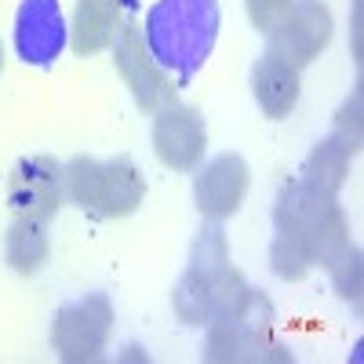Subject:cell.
Returning a JSON list of instances; mask_svg holds the SVG:
<instances>
[{"label":"cell","mask_w":364,"mask_h":364,"mask_svg":"<svg viewBox=\"0 0 364 364\" xmlns=\"http://www.w3.org/2000/svg\"><path fill=\"white\" fill-rule=\"evenodd\" d=\"M146 48L154 63L190 84L219 37V0H157L146 15Z\"/></svg>","instance_id":"6da1fadb"},{"label":"cell","mask_w":364,"mask_h":364,"mask_svg":"<svg viewBox=\"0 0 364 364\" xmlns=\"http://www.w3.org/2000/svg\"><path fill=\"white\" fill-rule=\"evenodd\" d=\"M248 295L245 277L230 266V248L223 230H204V237L193 245L190 266L175 284V314L186 324H211L219 317H230Z\"/></svg>","instance_id":"7a4b0ae2"},{"label":"cell","mask_w":364,"mask_h":364,"mask_svg":"<svg viewBox=\"0 0 364 364\" xmlns=\"http://www.w3.org/2000/svg\"><path fill=\"white\" fill-rule=\"evenodd\" d=\"M273 219H277V230H291L306 240L314 262L321 266H331L350 248V226L343 208L336 204V197L310 190L306 182H295L277 197Z\"/></svg>","instance_id":"3957f363"},{"label":"cell","mask_w":364,"mask_h":364,"mask_svg":"<svg viewBox=\"0 0 364 364\" xmlns=\"http://www.w3.org/2000/svg\"><path fill=\"white\" fill-rule=\"evenodd\" d=\"M113 328V306L102 291H91L70 306H63L51 321V346L55 353L80 364V360H99Z\"/></svg>","instance_id":"277c9868"},{"label":"cell","mask_w":364,"mask_h":364,"mask_svg":"<svg viewBox=\"0 0 364 364\" xmlns=\"http://www.w3.org/2000/svg\"><path fill=\"white\" fill-rule=\"evenodd\" d=\"M113 58H117V70H120V77H124V84L132 87V95H135V102L142 109L161 113V109L175 106V84L154 63V55H149L146 37H142L139 26H124L117 33Z\"/></svg>","instance_id":"5b68a950"},{"label":"cell","mask_w":364,"mask_h":364,"mask_svg":"<svg viewBox=\"0 0 364 364\" xmlns=\"http://www.w3.org/2000/svg\"><path fill=\"white\" fill-rule=\"evenodd\" d=\"M70 44L58 0H22L15 15V51L26 66H51Z\"/></svg>","instance_id":"8992f818"},{"label":"cell","mask_w":364,"mask_h":364,"mask_svg":"<svg viewBox=\"0 0 364 364\" xmlns=\"http://www.w3.org/2000/svg\"><path fill=\"white\" fill-rule=\"evenodd\" d=\"M269 41H273L269 51L284 55L291 66H306L331 41V11L321 0H291L288 15L269 33Z\"/></svg>","instance_id":"52a82bcc"},{"label":"cell","mask_w":364,"mask_h":364,"mask_svg":"<svg viewBox=\"0 0 364 364\" xmlns=\"http://www.w3.org/2000/svg\"><path fill=\"white\" fill-rule=\"evenodd\" d=\"M63 204V168L51 157H26L8 178V208L18 219L48 223Z\"/></svg>","instance_id":"ba28073f"},{"label":"cell","mask_w":364,"mask_h":364,"mask_svg":"<svg viewBox=\"0 0 364 364\" xmlns=\"http://www.w3.org/2000/svg\"><path fill=\"white\" fill-rule=\"evenodd\" d=\"M248 164L237 154H223L215 161H208L193 182V197H197V211L204 219H230L233 211L245 204L248 197Z\"/></svg>","instance_id":"9c48e42d"},{"label":"cell","mask_w":364,"mask_h":364,"mask_svg":"<svg viewBox=\"0 0 364 364\" xmlns=\"http://www.w3.org/2000/svg\"><path fill=\"white\" fill-rule=\"evenodd\" d=\"M204 146H208V128L204 117L190 106H168L157 113L154 124V149L157 157L175 168V171H190L204 161Z\"/></svg>","instance_id":"30bf717a"},{"label":"cell","mask_w":364,"mask_h":364,"mask_svg":"<svg viewBox=\"0 0 364 364\" xmlns=\"http://www.w3.org/2000/svg\"><path fill=\"white\" fill-rule=\"evenodd\" d=\"M252 91L266 117H288L299 102V66H291L277 51H266L252 70Z\"/></svg>","instance_id":"8fae6325"},{"label":"cell","mask_w":364,"mask_h":364,"mask_svg":"<svg viewBox=\"0 0 364 364\" xmlns=\"http://www.w3.org/2000/svg\"><path fill=\"white\" fill-rule=\"evenodd\" d=\"M120 33V0H77L70 44L77 55H95Z\"/></svg>","instance_id":"7c38bea8"},{"label":"cell","mask_w":364,"mask_h":364,"mask_svg":"<svg viewBox=\"0 0 364 364\" xmlns=\"http://www.w3.org/2000/svg\"><path fill=\"white\" fill-rule=\"evenodd\" d=\"M146 197V182L139 175V168L128 157H117L109 164H102V197H99V211L102 215H132Z\"/></svg>","instance_id":"4fadbf2b"},{"label":"cell","mask_w":364,"mask_h":364,"mask_svg":"<svg viewBox=\"0 0 364 364\" xmlns=\"http://www.w3.org/2000/svg\"><path fill=\"white\" fill-rule=\"evenodd\" d=\"M350 149L339 142V139H324L314 146V154L306 157V164H302V182H306L310 190L317 193H328V197H336L339 186L346 182V171H350Z\"/></svg>","instance_id":"5bb4252c"},{"label":"cell","mask_w":364,"mask_h":364,"mask_svg":"<svg viewBox=\"0 0 364 364\" xmlns=\"http://www.w3.org/2000/svg\"><path fill=\"white\" fill-rule=\"evenodd\" d=\"M8 262L18 273H37L48 262V226L41 219H15V226L8 230Z\"/></svg>","instance_id":"9a60e30c"},{"label":"cell","mask_w":364,"mask_h":364,"mask_svg":"<svg viewBox=\"0 0 364 364\" xmlns=\"http://www.w3.org/2000/svg\"><path fill=\"white\" fill-rule=\"evenodd\" d=\"M269 262H273V273H277L281 281H299V277H306V269L314 266V252L299 233L277 230L273 248H269Z\"/></svg>","instance_id":"2e32d148"},{"label":"cell","mask_w":364,"mask_h":364,"mask_svg":"<svg viewBox=\"0 0 364 364\" xmlns=\"http://www.w3.org/2000/svg\"><path fill=\"white\" fill-rule=\"evenodd\" d=\"M63 186L70 190V197L80 208L99 211V197H102V164L91 157H73L63 171Z\"/></svg>","instance_id":"e0dca14e"},{"label":"cell","mask_w":364,"mask_h":364,"mask_svg":"<svg viewBox=\"0 0 364 364\" xmlns=\"http://www.w3.org/2000/svg\"><path fill=\"white\" fill-rule=\"evenodd\" d=\"M328 269H331V277H336V288H339L350 302H360V252L350 245Z\"/></svg>","instance_id":"ac0fdd59"},{"label":"cell","mask_w":364,"mask_h":364,"mask_svg":"<svg viewBox=\"0 0 364 364\" xmlns=\"http://www.w3.org/2000/svg\"><path fill=\"white\" fill-rule=\"evenodd\" d=\"M331 139H339V142L350 149V154H357V149H360V91H353V99L343 106Z\"/></svg>","instance_id":"d6986e66"},{"label":"cell","mask_w":364,"mask_h":364,"mask_svg":"<svg viewBox=\"0 0 364 364\" xmlns=\"http://www.w3.org/2000/svg\"><path fill=\"white\" fill-rule=\"evenodd\" d=\"M291 8V0H248V18L255 22L259 33H273V29L281 26V18L288 15Z\"/></svg>","instance_id":"ffe728a7"},{"label":"cell","mask_w":364,"mask_h":364,"mask_svg":"<svg viewBox=\"0 0 364 364\" xmlns=\"http://www.w3.org/2000/svg\"><path fill=\"white\" fill-rule=\"evenodd\" d=\"M0 63H4V51H0Z\"/></svg>","instance_id":"44dd1931"}]
</instances>
